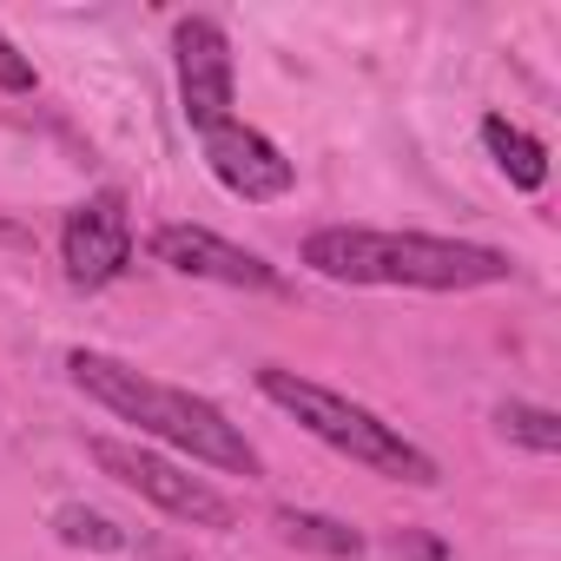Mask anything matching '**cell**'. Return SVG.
<instances>
[{"mask_svg":"<svg viewBox=\"0 0 561 561\" xmlns=\"http://www.w3.org/2000/svg\"><path fill=\"white\" fill-rule=\"evenodd\" d=\"M305 264L331 285H377V291H482V285H508L515 271L495 244L430 238V231H370V225L311 231Z\"/></svg>","mask_w":561,"mask_h":561,"instance_id":"1","label":"cell"},{"mask_svg":"<svg viewBox=\"0 0 561 561\" xmlns=\"http://www.w3.org/2000/svg\"><path fill=\"white\" fill-rule=\"evenodd\" d=\"M67 370H73V383H80L100 410H113V416L133 423L139 436H159L165 449H185L192 462H205V469H218V476H257V449L244 443V430H238L218 403H205V397H192V390H179V383L139 377L133 364H119V357H106V351H73Z\"/></svg>","mask_w":561,"mask_h":561,"instance_id":"2","label":"cell"},{"mask_svg":"<svg viewBox=\"0 0 561 561\" xmlns=\"http://www.w3.org/2000/svg\"><path fill=\"white\" fill-rule=\"evenodd\" d=\"M257 390L277 403V410H291L318 443H331L337 456H351V462H364L370 476H390V482H410V489H436L443 482V469H436V456L430 449H416L397 423H383L377 410H364V403H351V397H337V390H324V383H311V377H298V370H257Z\"/></svg>","mask_w":561,"mask_h":561,"instance_id":"3","label":"cell"},{"mask_svg":"<svg viewBox=\"0 0 561 561\" xmlns=\"http://www.w3.org/2000/svg\"><path fill=\"white\" fill-rule=\"evenodd\" d=\"M87 449H93V462H100L113 482H126L139 502H152L159 515H172V522H185V528H231V522H238V508H231L205 476L179 469L172 456H159V449H146V443L93 436Z\"/></svg>","mask_w":561,"mask_h":561,"instance_id":"4","label":"cell"},{"mask_svg":"<svg viewBox=\"0 0 561 561\" xmlns=\"http://www.w3.org/2000/svg\"><path fill=\"white\" fill-rule=\"evenodd\" d=\"M60 257H67V285L73 291H100L133 264V211H126V192H93L87 205L67 211V231H60Z\"/></svg>","mask_w":561,"mask_h":561,"instance_id":"5","label":"cell"},{"mask_svg":"<svg viewBox=\"0 0 561 561\" xmlns=\"http://www.w3.org/2000/svg\"><path fill=\"white\" fill-rule=\"evenodd\" d=\"M172 54H179V106L192 119V133H211L231 119V41L218 21L185 14L172 27Z\"/></svg>","mask_w":561,"mask_h":561,"instance_id":"6","label":"cell"},{"mask_svg":"<svg viewBox=\"0 0 561 561\" xmlns=\"http://www.w3.org/2000/svg\"><path fill=\"white\" fill-rule=\"evenodd\" d=\"M205 139V165H211V179L231 192V198H244V205H264V198H285L291 192V159L277 152L257 126H244V119H225V126H211V133H198Z\"/></svg>","mask_w":561,"mask_h":561,"instance_id":"7","label":"cell"},{"mask_svg":"<svg viewBox=\"0 0 561 561\" xmlns=\"http://www.w3.org/2000/svg\"><path fill=\"white\" fill-rule=\"evenodd\" d=\"M152 257L172 264V271H185V277H211V285H238V291H277V285H285V277H277L257 251L225 244L205 225H159L152 231Z\"/></svg>","mask_w":561,"mask_h":561,"instance_id":"8","label":"cell"},{"mask_svg":"<svg viewBox=\"0 0 561 561\" xmlns=\"http://www.w3.org/2000/svg\"><path fill=\"white\" fill-rule=\"evenodd\" d=\"M482 146H489V159L508 172L515 192H541V185H548V146H541L535 133H522L515 119L489 113V119H482Z\"/></svg>","mask_w":561,"mask_h":561,"instance_id":"9","label":"cell"},{"mask_svg":"<svg viewBox=\"0 0 561 561\" xmlns=\"http://www.w3.org/2000/svg\"><path fill=\"white\" fill-rule=\"evenodd\" d=\"M277 535H285L291 548H318L331 561H357L364 554V535L337 515H311V508H277Z\"/></svg>","mask_w":561,"mask_h":561,"instance_id":"10","label":"cell"},{"mask_svg":"<svg viewBox=\"0 0 561 561\" xmlns=\"http://www.w3.org/2000/svg\"><path fill=\"white\" fill-rule=\"evenodd\" d=\"M495 430L508 436V443H522V449H535V456H554L561 449V416L548 410V403H502L495 410Z\"/></svg>","mask_w":561,"mask_h":561,"instance_id":"11","label":"cell"},{"mask_svg":"<svg viewBox=\"0 0 561 561\" xmlns=\"http://www.w3.org/2000/svg\"><path fill=\"white\" fill-rule=\"evenodd\" d=\"M54 535L67 541V548H106V554H119V548H133V535L113 522V515H100V508H87V502H67L60 515H54Z\"/></svg>","mask_w":561,"mask_h":561,"instance_id":"12","label":"cell"},{"mask_svg":"<svg viewBox=\"0 0 561 561\" xmlns=\"http://www.w3.org/2000/svg\"><path fill=\"white\" fill-rule=\"evenodd\" d=\"M0 87H8V93H34V60H21L8 34H0Z\"/></svg>","mask_w":561,"mask_h":561,"instance_id":"13","label":"cell"}]
</instances>
